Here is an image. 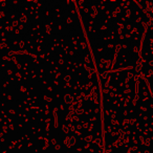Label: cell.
Instances as JSON below:
<instances>
[]
</instances>
